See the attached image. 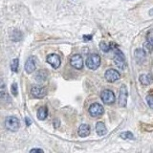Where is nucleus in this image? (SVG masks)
<instances>
[{"label":"nucleus","instance_id":"obj_19","mask_svg":"<svg viewBox=\"0 0 153 153\" xmlns=\"http://www.w3.org/2000/svg\"><path fill=\"white\" fill-rule=\"evenodd\" d=\"M121 138L124 139V140H132V139H134V135L129 131H126V132H123L121 134Z\"/></svg>","mask_w":153,"mask_h":153},{"label":"nucleus","instance_id":"obj_4","mask_svg":"<svg viewBox=\"0 0 153 153\" xmlns=\"http://www.w3.org/2000/svg\"><path fill=\"white\" fill-rule=\"evenodd\" d=\"M127 88L126 86L123 84L121 86V89H120V96H119V105L121 107H124L126 105L127 102Z\"/></svg>","mask_w":153,"mask_h":153},{"label":"nucleus","instance_id":"obj_23","mask_svg":"<svg viewBox=\"0 0 153 153\" xmlns=\"http://www.w3.org/2000/svg\"><path fill=\"white\" fill-rule=\"evenodd\" d=\"M147 42H149L150 44L153 46V30H150L149 32L147 33Z\"/></svg>","mask_w":153,"mask_h":153},{"label":"nucleus","instance_id":"obj_11","mask_svg":"<svg viewBox=\"0 0 153 153\" xmlns=\"http://www.w3.org/2000/svg\"><path fill=\"white\" fill-rule=\"evenodd\" d=\"M36 70V62L33 57H29L27 59L26 63H25V71L27 72L28 74L33 73V71Z\"/></svg>","mask_w":153,"mask_h":153},{"label":"nucleus","instance_id":"obj_3","mask_svg":"<svg viewBox=\"0 0 153 153\" xmlns=\"http://www.w3.org/2000/svg\"><path fill=\"white\" fill-rule=\"evenodd\" d=\"M5 127L10 131H16L19 128V120L13 116H10L5 120Z\"/></svg>","mask_w":153,"mask_h":153},{"label":"nucleus","instance_id":"obj_20","mask_svg":"<svg viewBox=\"0 0 153 153\" xmlns=\"http://www.w3.org/2000/svg\"><path fill=\"white\" fill-rule=\"evenodd\" d=\"M18 65H19V60L18 59H14L12 62V65H11V68L13 70V72H17L18 70Z\"/></svg>","mask_w":153,"mask_h":153},{"label":"nucleus","instance_id":"obj_27","mask_svg":"<svg viewBox=\"0 0 153 153\" xmlns=\"http://www.w3.org/2000/svg\"><path fill=\"white\" fill-rule=\"evenodd\" d=\"M83 38H84V40H90L91 38H92V36H83Z\"/></svg>","mask_w":153,"mask_h":153},{"label":"nucleus","instance_id":"obj_28","mask_svg":"<svg viewBox=\"0 0 153 153\" xmlns=\"http://www.w3.org/2000/svg\"><path fill=\"white\" fill-rule=\"evenodd\" d=\"M25 120H26V124H27V126H30V124L32 123V122L30 121V120H29V118H26Z\"/></svg>","mask_w":153,"mask_h":153},{"label":"nucleus","instance_id":"obj_21","mask_svg":"<svg viewBox=\"0 0 153 153\" xmlns=\"http://www.w3.org/2000/svg\"><path fill=\"white\" fill-rule=\"evenodd\" d=\"M153 49V46L150 44L149 42H146L145 44H143V51H145L146 54H148V53H150Z\"/></svg>","mask_w":153,"mask_h":153},{"label":"nucleus","instance_id":"obj_14","mask_svg":"<svg viewBox=\"0 0 153 153\" xmlns=\"http://www.w3.org/2000/svg\"><path fill=\"white\" fill-rule=\"evenodd\" d=\"M139 80H140V82L142 84L148 85L153 81V79H152V76L149 75H142V76H140V78H139Z\"/></svg>","mask_w":153,"mask_h":153},{"label":"nucleus","instance_id":"obj_1","mask_svg":"<svg viewBox=\"0 0 153 153\" xmlns=\"http://www.w3.org/2000/svg\"><path fill=\"white\" fill-rule=\"evenodd\" d=\"M100 65V57L98 54L92 53L90 54L86 59V66L88 67L91 70H96L99 68V66Z\"/></svg>","mask_w":153,"mask_h":153},{"label":"nucleus","instance_id":"obj_6","mask_svg":"<svg viewBox=\"0 0 153 153\" xmlns=\"http://www.w3.org/2000/svg\"><path fill=\"white\" fill-rule=\"evenodd\" d=\"M102 100L105 104H111L115 102V95L111 90H104L100 95Z\"/></svg>","mask_w":153,"mask_h":153},{"label":"nucleus","instance_id":"obj_26","mask_svg":"<svg viewBox=\"0 0 153 153\" xmlns=\"http://www.w3.org/2000/svg\"><path fill=\"white\" fill-rule=\"evenodd\" d=\"M30 152H43V150L42 149H39V148H35V149H31V151Z\"/></svg>","mask_w":153,"mask_h":153},{"label":"nucleus","instance_id":"obj_5","mask_svg":"<svg viewBox=\"0 0 153 153\" xmlns=\"http://www.w3.org/2000/svg\"><path fill=\"white\" fill-rule=\"evenodd\" d=\"M103 107L98 102L91 104L89 107V113L92 117H100V115L103 114Z\"/></svg>","mask_w":153,"mask_h":153},{"label":"nucleus","instance_id":"obj_25","mask_svg":"<svg viewBox=\"0 0 153 153\" xmlns=\"http://www.w3.org/2000/svg\"><path fill=\"white\" fill-rule=\"evenodd\" d=\"M146 102L148 103V105L153 109V95H149L146 97Z\"/></svg>","mask_w":153,"mask_h":153},{"label":"nucleus","instance_id":"obj_7","mask_svg":"<svg viewBox=\"0 0 153 153\" xmlns=\"http://www.w3.org/2000/svg\"><path fill=\"white\" fill-rule=\"evenodd\" d=\"M70 63L74 68L80 70V69H82V67H83V59L80 55L76 54V55L72 56L71 59H70Z\"/></svg>","mask_w":153,"mask_h":153},{"label":"nucleus","instance_id":"obj_24","mask_svg":"<svg viewBox=\"0 0 153 153\" xmlns=\"http://www.w3.org/2000/svg\"><path fill=\"white\" fill-rule=\"evenodd\" d=\"M12 93H13V96H17V94H18V87H17V83H13V85H12Z\"/></svg>","mask_w":153,"mask_h":153},{"label":"nucleus","instance_id":"obj_8","mask_svg":"<svg viewBox=\"0 0 153 153\" xmlns=\"http://www.w3.org/2000/svg\"><path fill=\"white\" fill-rule=\"evenodd\" d=\"M105 79H106L107 81L109 82H114V81H116L120 79V73L115 69H108L106 72H105Z\"/></svg>","mask_w":153,"mask_h":153},{"label":"nucleus","instance_id":"obj_22","mask_svg":"<svg viewBox=\"0 0 153 153\" xmlns=\"http://www.w3.org/2000/svg\"><path fill=\"white\" fill-rule=\"evenodd\" d=\"M100 49H102L103 52H109L110 49H111V47H110L108 44H106L105 42H102L100 44Z\"/></svg>","mask_w":153,"mask_h":153},{"label":"nucleus","instance_id":"obj_9","mask_svg":"<svg viewBox=\"0 0 153 153\" xmlns=\"http://www.w3.org/2000/svg\"><path fill=\"white\" fill-rule=\"evenodd\" d=\"M47 62L49 63L53 68H59V67L60 66V57L56 55V54H51L47 56Z\"/></svg>","mask_w":153,"mask_h":153},{"label":"nucleus","instance_id":"obj_12","mask_svg":"<svg viewBox=\"0 0 153 153\" xmlns=\"http://www.w3.org/2000/svg\"><path fill=\"white\" fill-rule=\"evenodd\" d=\"M79 135L80 137H86V136H88L89 134H90V126H89V124H86V123H83V124H81V126L79 127Z\"/></svg>","mask_w":153,"mask_h":153},{"label":"nucleus","instance_id":"obj_13","mask_svg":"<svg viewBox=\"0 0 153 153\" xmlns=\"http://www.w3.org/2000/svg\"><path fill=\"white\" fill-rule=\"evenodd\" d=\"M96 131L99 134L100 136H103L106 134L107 130L106 127H105V124L102 122H98L97 124H96Z\"/></svg>","mask_w":153,"mask_h":153},{"label":"nucleus","instance_id":"obj_16","mask_svg":"<svg viewBox=\"0 0 153 153\" xmlns=\"http://www.w3.org/2000/svg\"><path fill=\"white\" fill-rule=\"evenodd\" d=\"M146 53L143 51V49H137L135 51V57L138 62H142L145 60V57H146Z\"/></svg>","mask_w":153,"mask_h":153},{"label":"nucleus","instance_id":"obj_2","mask_svg":"<svg viewBox=\"0 0 153 153\" xmlns=\"http://www.w3.org/2000/svg\"><path fill=\"white\" fill-rule=\"evenodd\" d=\"M113 60H114V63L117 65L118 68L122 69V70H126V57H124L123 54L120 50H117L116 53H115V56H114Z\"/></svg>","mask_w":153,"mask_h":153},{"label":"nucleus","instance_id":"obj_10","mask_svg":"<svg viewBox=\"0 0 153 153\" xmlns=\"http://www.w3.org/2000/svg\"><path fill=\"white\" fill-rule=\"evenodd\" d=\"M46 89L43 87H38V86H35L31 90V94L33 97H35L36 99H41L46 96Z\"/></svg>","mask_w":153,"mask_h":153},{"label":"nucleus","instance_id":"obj_17","mask_svg":"<svg viewBox=\"0 0 153 153\" xmlns=\"http://www.w3.org/2000/svg\"><path fill=\"white\" fill-rule=\"evenodd\" d=\"M36 80L37 81H40V82H42V81H44L46 79H47V72L42 70V71H39L36 75Z\"/></svg>","mask_w":153,"mask_h":153},{"label":"nucleus","instance_id":"obj_18","mask_svg":"<svg viewBox=\"0 0 153 153\" xmlns=\"http://www.w3.org/2000/svg\"><path fill=\"white\" fill-rule=\"evenodd\" d=\"M6 97V86L2 79H0V100Z\"/></svg>","mask_w":153,"mask_h":153},{"label":"nucleus","instance_id":"obj_15","mask_svg":"<svg viewBox=\"0 0 153 153\" xmlns=\"http://www.w3.org/2000/svg\"><path fill=\"white\" fill-rule=\"evenodd\" d=\"M48 115V110H47V107L45 106H42L38 109L37 111V118L38 120H40V121H43V120H45L46 117Z\"/></svg>","mask_w":153,"mask_h":153}]
</instances>
